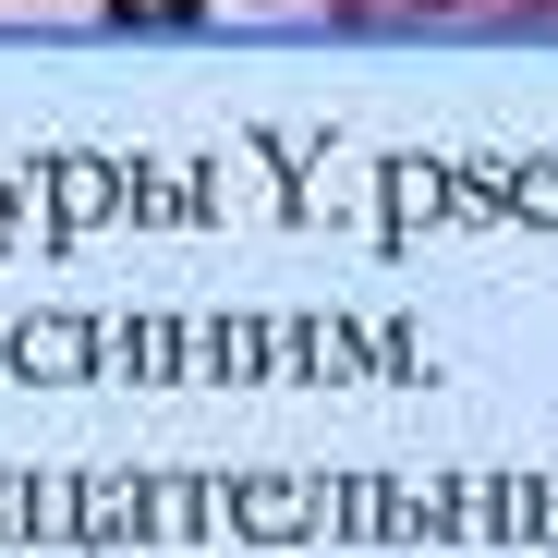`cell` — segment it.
Returning a JSON list of instances; mask_svg holds the SVG:
<instances>
[{
  "label": "cell",
  "instance_id": "cell-1",
  "mask_svg": "<svg viewBox=\"0 0 558 558\" xmlns=\"http://www.w3.org/2000/svg\"><path fill=\"white\" fill-rule=\"evenodd\" d=\"M98 25H122V37H134V25H158V0H98Z\"/></svg>",
  "mask_w": 558,
  "mask_h": 558
},
{
  "label": "cell",
  "instance_id": "cell-4",
  "mask_svg": "<svg viewBox=\"0 0 558 558\" xmlns=\"http://www.w3.org/2000/svg\"><path fill=\"white\" fill-rule=\"evenodd\" d=\"M401 13H461V0H401Z\"/></svg>",
  "mask_w": 558,
  "mask_h": 558
},
{
  "label": "cell",
  "instance_id": "cell-3",
  "mask_svg": "<svg viewBox=\"0 0 558 558\" xmlns=\"http://www.w3.org/2000/svg\"><path fill=\"white\" fill-rule=\"evenodd\" d=\"M546 13H558V0H510V25H546Z\"/></svg>",
  "mask_w": 558,
  "mask_h": 558
},
{
  "label": "cell",
  "instance_id": "cell-2",
  "mask_svg": "<svg viewBox=\"0 0 558 558\" xmlns=\"http://www.w3.org/2000/svg\"><path fill=\"white\" fill-rule=\"evenodd\" d=\"M158 25H207V0H158Z\"/></svg>",
  "mask_w": 558,
  "mask_h": 558
}]
</instances>
